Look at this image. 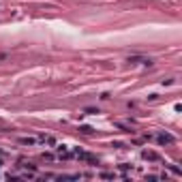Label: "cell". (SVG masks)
<instances>
[{
    "label": "cell",
    "instance_id": "cell-4",
    "mask_svg": "<svg viewBox=\"0 0 182 182\" xmlns=\"http://www.w3.org/2000/svg\"><path fill=\"white\" fill-rule=\"evenodd\" d=\"M79 131H82V133H86V135H90V133H92V129H90V127H82Z\"/></svg>",
    "mask_w": 182,
    "mask_h": 182
},
{
    "label": "cell",
    "instance_id": "cell-1",
    "mask_svg": "<svg viewBox=\"0 0 182 182\" xmlns=\"http://www.w3.org/2000/svg\"><path fill=\"white\" fill-rule=\"evenodd\" d=\"M156 141H159V144H174V137L167 135V133H159V135H156Z\"/></svg>",
    "mask_w": 182,
    "mask_h": 182
},
{
    "label": "cell",
    "instance_id": "cell-2",
    "mask_svg": "<svg viewBox=\"0 0 182 182\" xmlns=\"http://www.w3.org/2000/svg\"><path fill=\"white\" fill-rule=\"evenodd\" d=\"M141 156H144V159H148V161H161V159H159V154H154V152H148V150H146Z\"/></svg>",
    "mask_w": 182,
    "mask_h": 182
},
{
    "label": "cell",
    "instance_id": "cell-3",
    "mask_svg": "<svg viewBox=\"0 0 182 182\" xmlns=\"http://www.w3.org/2000/svg\"><path fill=\"white\" fill-rule=\"evenodd\" d=\"M19 144H24V146H32V144H37V139H34V137H22Z\"/></svg>",
    "mask_w": 182,
    "mask_h": 182
}]
</instances>
